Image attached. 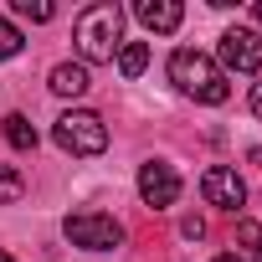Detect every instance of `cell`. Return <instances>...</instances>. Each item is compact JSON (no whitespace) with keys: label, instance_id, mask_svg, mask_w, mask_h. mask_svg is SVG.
<instances>
[{"label":"cell","instance_id":"6","mask_svg":"<svg viewBox=\"0 0 262 262\" xmlns=\"http://www.w3.org/2000/svg\"><path fill=\"white\" fill-rule=\"evenodd\" d=\"M139 195H144V206L165 211V206H175V201H180V175H175L170 165L149 160V165L139 170Z\"/></svg>","mask_w":262,"mask_h":262},{"label":"cell","instance_id":"5","mask_svg":"<svg viewBox=\"0 0 262 262\" xmlns=\"http://www.w3.org/2000/svg\"><path fill=\"white\" fill-rule=\"evenodd\" d=\"M221 62H226L231 72H257V67H262V36L247 31V26L221 31Z\"/></svg>","mask_w":262,"mask_h":262},{"label":"cell","instance_id":"18","mask_svg":"<svg viewBox=\"0 0 262 262\" xmlns=\"http://www.w3.org/2000/svg\"><path fill=\"white\" fill-rule=\"evenodd\" d=\"M216 262H242V257H236V252H221V257H216Z\"/></svg>","mask_w":262,"mask_h":262},{"label":"cell","instance_id":"13","mask_svg":"<svg viewBox=\"0 0 262 262\" xmlns=\"http://www.w3.org/2000/svg\"><path fill=\"white\" fill-rule=\"evenodd\" d=\"M21 47H26V41H21V31H16L6 16H0V62H6V57H21Z\"/></svg>","mask_w":262,"mask_h":262},{"label":"cell","instance_id":"16","mask_svg":"<svg viewBox=\"0 0 262 262\" xmlns=\"http://www.w3.org/2000/svg\"><path fill=\"white\" fill-rule=\"evenodd\" d=\"M180 231H185L190 242H201V236H206V221H201V216H185V221H180Z\"/></svg>","mask_w":262,"mask_h":262},{"label":"cell","instance_id":"17","mask_svg":"<svg viewBox=\"0 0 262 262\" xmlns=\"http://www.w3.org/2000/svg\"><path fill=\"white\" fill-rule=\"evenodd\" d=\"M247 108H252V113H257V118H262V82H257V88H252V93H247Z\"/></svg>","mask_w":262,"mask_h":262},{"label":"cell","instance_id":"11","mask_svg":"<svg viewBox=\"0 0 262 262\" xmlns=\"http://www.w3.org/2000/svg\"><path fill=\"white\" fill-rule=\"evenodd\" d=\"M144 67H149V47H144V41H123V47H118V72H123V77H139Z\"/></svg>","mask_w":262,"mask_h":262},{"label":"cell","instance_id":"15","mask_svg":"<svg viewBox=\"0 0 262 262\" xmlns=\"http://www.w3.org/2000/svg\"><path fill=\"white\" fill-rule=\"evenodd\" d=\"M16 16H21V21H52L57 11L47 6V0H16Z\"/></svg>","mask_w":262,"mask_h":262},{"label":"cell","instance_id":"20","mask_svg":"<svg viewBox=\"0 0 262 262\" xmlns=\"http://www.w3.org/2000/svg\"><path fill=\"white\" fill-rule=\"evenodd\" d=\"M0 262H16V257H11V252H0Z\"/></svg>","mask_w":262,"mask_h":262},{"label":"cell","instance_id":"4","mask_svg":"<svg viewBox=\"0 0 262 262\" xmlns=\"http://www.w3.org/2000/svg\"><path fill=\"white\" fill-rule=\"evenodd\" d=\"M62 231L72 236V247H88V252H113L123 242V226L113 216H103V211H72L62 221Z\"/></svg>","mask_w":262,"mask_h":262},{"label":"cell","instance_id":"14","mask_svg":"<svg viewBox=\"0 0 262 262\" xmlns=\"http://www.w3.org/2000/svg\"><path fill=\"white\" fill-rule=\"evenodd\" d=\"M21 190H26V180L11 165H0V201H21Z\"/></svg>","mask_w":262,"mask_h":262},{"label":"cell","instance_id":"8","mask_svg":"<svg viewBox=\"0 0 262 262\" xmlns=\"http://www.w3.org/2000/svg\"><path fill=\"white\" fill-rule=\"evenodd\" d=\"M134 16H139L149 31H160V36L180 31V21H185V11L175 6V0H139V6H134Z\"/></svg>","mask_w":262,"mask_h":262},{"label":"cell","instance_id":"3","mask_svg":"<svg viewBox=\"0 0 262 262\" xmlns=\"http://www.w3.org/2000/svg\"><path fill=\"white\" fill-rule=\"evenodd\" d=\"M52 139H57L67 155H103V149H108V128H103V118H98V113L72 108V113H62V118H57Z\"/></svg>","mask_w":262,"mask_h":262},{"label":"cell","instance_id":"10","mask_svg":"<svg viewBox=\"0 0 262 262\" xmlns=\"http://www.w3.org/2000/svg\"><path fill=\"white\" fill-rule=\"evenodd\" d=\"M6 139H11V149H21V155L36 149V128H31L26 113H11V118H6Z\"/></svg>","mask_w":262,"mask_h":262},{"label":"cell","instance_id":"12","mask_svg":"<svg viewBox=\"0 0 262 262\" xmlns=\"http://www.w3.org/2000/svg\"><path fill=\"white\" fill-rule=\"evenodd\" d=\"M236 242H242V247L262 262V226H257V221H236Z\"/></svg>","mask_w":262,"mask_h":262},{"label":"cell","instance_id":"9","mask_svg":"<svg viewBox=\"0 0 262 262\" xmlns=\"http://www.w3.org/2000/svg\"><path fill=\"white\" fill-rule=\"evenodd\" d=\"M52 93L57 98H82L88 93V67L82 62H57L52 67Z\"/></svg>","mask_w":262,"mask_h":262},{"label":"cell","instance_id":"7","mask_svg":"<svg viewBox=\"0 0 262 262\" xmlns=\"http://www.w3.org/2000/svg\"><path fill=\"white\" fill-rule=\"evenodd\" d=\"M201 195H206L211 206H221V211H242V201H247V185L236 180V170H226V165H211V170L201 175Z\"/></svg>","mask_w":262,"mask_h":262},{"label":"cell","instance_id":"19","mask_svg":"<svg viewBox=\"0 0 262 262\" xmlns=\"http://www.w3.org/2000/svg\"><path fill=\"white\" fill-rule=\"evenodd\" d=\"M252 16H257V21H262V0H257V6H252Z\"/></svg>","mask_w":262,"mask_h":262},{"label":"cell","instance_id":"2","mask_svg":"<svg viewBox=\"0 0 262 262\" xmlns=\"http://www.w3.org/2000/svg\"><path fill=\"white\" fill-rule=\"evenodd\" d=\"M77 52L88 62H113V52L123 47V11L113 6V0H103V6H88L77 16Z\"/></svg>","mask_w":262,"mask_h":262},{"label":"cell","instance_id":"1","mask_svg":"<svg viewBox=\"0 0 262 262\" xmlns=\"http://www.w3.org/2000/svg\"><path fill=\"white\" fill-rule=\"evenodd\" d=\"M170 82L180 88V93H190L195 103H226L231 98V82H226V72L206 57V52H190V47H180L175 57H170Z\"/></svg>","mask_w":262,"mask_h":262}]
</instances>
